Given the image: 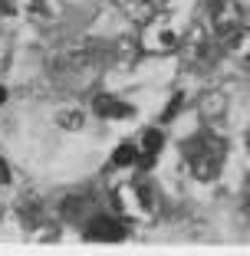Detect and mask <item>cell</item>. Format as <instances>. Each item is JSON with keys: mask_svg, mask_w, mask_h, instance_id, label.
<instances>
[{"mask_svg": "<svg viewBox=\"0 0 250 256\" xmlns=\"http://www.w3.org/2000/svg\"><path fill=\"white\" fill-rule=\"evenodd\" d=\"M224 154H227V144L214 135H194L191 142H184V158H188V168L197 181H214L220 174V164H224Z\"/></svg>", "mask_w": 250, "mask_h": 256, "instance_id": "obj_1", "label": "cell"}, {"mask_svg": "<svg viewBox=\"0 0 250 256\" xmlns=\"http://www.w3.org/2000/svg\"><path fill=\"white\" fill-rule=\"evenodd\" d=\"M181 46V33L174 30V23L155 14L148 23H142V50L145 53H174Z\"/></svg>", "mask_w": 250, "mask_h": 256, "instance_id": "obj_2", "label": "cell"}, {"mask_svg": "<svg viewBox=\"0 0 250 256\" xmlns=\"http://www.w3.org/2000/svg\"><path fill=\"white\" fill-rule=\"evenodd\" d=\"M112 207L115 214H122V217H142V214H152L155 207V194L148 184H129V188H119L112 194Z\"/></svg>", "mask_w": 250, "mask_h": 256, "instance_id": "obj_3", "label": "cell"}, {"mask_svg": "<svg viewBox=\"0 0 250 256\" xmlns=\"http://www.w3.org/2000/svg\"><path fill=\"white\" fill-rule=\"evenodd\" d=\"M211 23H214V33H217V43L224 46L230 36H237V33L247 26V20H243V10L237 7L234 0H217L211 10Z\"/></svg>", "mask_w": 250, "mask_h": 256, "instance_id": "obj_4", "label": "cell"}, {"mask_svg": "<svg viewBox=\"0 0 250 256\" xmlns=\"http://www.w3.org/2000/svg\"><path fill=\"white\" fill-rule=\"evenodd\" d=\"M86 240H102V243H115V240H125V224L122 220H112V217H92L86 224Z\"/></svg>", "mask_w": 250, "mask_h": 256, "instance_id": "obj_5", "label": "cell"}, {"mask_svg": "<svg viewBox=\"0 0 250 256\" xmlns=\"http://www.w3.org/2000/svg\"><path fill=\"white\" fill-rule=\"evenodd\" d=\"M0 7L7 10V14H23V16H40L46 20V4L43 0H0Z\"/></svg>", "mask_w": 250, "mask_h": 256, "instance_id": "obj_6", "label": "cell"}, {"mask_svg": "<svg viewBox=\"0 0 250 256\" xmlns=\"http://www.w3.org/2000/svg\"><path fill=\"white\" fill-rule=\"evenodd\" d=\"M96 115H102V118H129V115H135V108L125 106V102H115L109 96H99L96 98Z\"/></svg>", "mask_w": 250, "mask_h": 256, "instance_id": "obj_7", "label": "cell"}, {"mask_svg": "<svg viewBox=\"0 0 250 256\" xmlns=\"http://www.w3.org/2000/svg\"><path fill=\"white\" fill-rule=\"evenodd\" d=\"M224 50H227V53H234L237 60L250 62V26H243L237 36H230L227 43H224Z\"/></svg>", "mask_w": 250, "mask_h": 256, "instance_id": "obj_8", "label": "cell"}, {"mask_svg": "<svg viewBox=\"0 0 250 256\" xmlns=\"http://www.w3.org/2000/svg\"><path fill=\"white\" fill-rule=\"evenodd\" d=\"M161 144H165V135H161V128H148L142 135V144H138V151L142 154H158Z\"/></svg>", "mask_w": 250, "mask_h": 256, "instance_id": "obj_9", "label": "cell"}, {"mask_svg": "<svg viewBox=\"0 0 250 256\" xmlns=\"http://www.w3.org/2000/svg\"><path fill=\"white\" fill-rule=\"evenodd\" d=\"M135 161H138V148H135V142L119 144V148H115V154H112V164H115V168H129V164H135Z\"/></svg>", "mask_w": 250, "mask_h": 256, "instance_id": "obj_10", "label": "cell"}, {"mask_svg": "<svg viewBox=\"0 0 250 256\" xmlns=\"http://www.w3.org/2000/svg\"><path fill=\"white\" fill-rule=\"evenodd\" d=\"M56 122H60L63 128H83V115H79V112H63Z\"/></svg>", "mask_w": 250, "mask_h": 256, "instance_id": "obj_11", "label": "cell"}, {"mask_svg": "<svg viewBox=\"0 0 250 256\" xmlns=\"http://www.w3.org/2000/svg\"><path fill=\"white\" fill-rule=\"evenodd\" d=\"M181 102H184V96H174L171 102H168V108H165V115H161V122H171L174 115H178V108H181Z\"/></svg>", "mask_w": 250, "mask_h": 256, "instance_id": "obj_12", "label": "cell"}, {"mask_svg": "<svg viewBox=\"0 0 250 256\" xmlns=\"http://www.w3.org/2000/svg\"><path fill=\"white\" fill-rule=\"evenodd\" d=\"M10 181V168H7V161L0 158V184H7Z\"/></svg>", "mask_w": 250, "mask_h": 256, "instance_id": "obj_13", "label": "cell"}, {"mask_svg": "<svg viewBox=\"0 0 250 256\" xmlns=\"http://www.w3.org/2000/svg\"><path fill=\"white\" fill-rule=\"evenodd\" d=\"M4 102H7V89H0V106H4Z\"/></svg>", "mask_w": 250, "mask_h": 256, "instance_id": "obj_14", "label": "cell"}, {"mask_svg": "<svg viewBox=\"0 0 250 256\" xmlns=\"http://www.w3.org/2000/svg\"><path fill=\"white\" fill-rule=\"evenodd\" d=\"M247 151H250V132H247Z\"/></svg>", "mask_w": 250, "mask_h": 256, "instance_id": "obj_15", "label": "cell"}, {"mask_svg": "<svg viewBox=\"0 0 250 256\" xmlns=\"http://www.w3.org/2000/svg\"><path fill=\"white\" fill-rule=\"evenodd\" d=\"M115 4H129V0H115Z\"/></svg>", "mask_w": 250, "mask_h": 256, "instance_id": "obj_16", "label": "cell"}]
</instances>
